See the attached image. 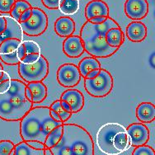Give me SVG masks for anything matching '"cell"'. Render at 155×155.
<instances>
[{"mask_svg": "<svg viewBox=\"0 0 155 155\" xmlns=\"http://www.w3.org/2000/svg\"><path fill=\"white\" fill-rule=\"evenodd\" d=\"M132 155H155L154 149L149 145H142V146L135 147Z\"/></svg>", "mask_w": 155, "mask_h": 155, "instance_id": "1f68e13d", "label": "cell"}, {"mask_svg": "<svg viewBox=\"0 0 155 155\" xmlns=\"http://www.w3.org/2000/svg\"><path fill=\"white\" fill-rule=\"evenodd\" d=\"M26 143L30 145L31 147H32L33 149H45V147L43 143H40V142H36V141H29V142H26Z\"/></svg>", "mask_w": 155, "mask_h": 155, "instance_id": "8d00e7d4", "label": "cell"}, {"mask_svg": "<svg viewBox=\"0 0 155 155\" xmlns=\"http://www.w3.org/2000/svg\"><path fill=\"white\" fill-rule=\"evenodd\" d=\"M17 0H0V12L10 13Z\"/></svg>", "mask_w": 155, "mask_h": 155, "instance_id": "d6a6232c", "label": "cell"}, {"mask_svg": "<svg viewBox=\"0 0 155 155\" xmlns=\"http://www.w3.org/2000/svg\"><path fill=\"white\" fill-rule=\"evenodd\" d=\"M27 84L18 79H11L9 89L0 94V119L6 121H18L26 116L33 103L26 97Z\"/></svg>", "mask_w": 155, "mask_h": 155, "instance_id": "277c9868", "label": "cell"}, {"mask_svg": "<svg viewBox=\"0 0 155 155\" xmlns=\"http://www.w3.org/2000/svg\"><path fill=\"white\" fill-rule=\"evenodd\" d=\"M20 121V135L22 141H36L43 144L50 133L63 124L53 119L49 107L31 108Z\"/></svg>", "mask_w": 155, "mask_h": 155, "instance_id": "6da1fadb", "label": "cell"}, {"mask_svg": "<svg viewBox=\"0 0 155 155\" xmlns=\"http://www.w3.org/2000/svg\"><path fill=\"white\" fill-rule=\"evenodd\" d=\"M119 24L110 17L101 24H95L87 21L80 31V38L84 50L94 58H109L119 51L110 47L106 41V34L110 28L119 27Z\"/></svg>", "mask_w": 155, "mask_h": 155, "instance_id": "3957f363", "label": "cell"}, {"mask_svg": "<svg viewBox=\"0 0 155 155\" xmlns=\"http://www.w3.org/2000/svg\"><path fill=\"white\" fill-rule=\"evenodd\" d=\"M43 5L47 8L48 9H54L59 8V5H60V0H41Z\"/></svg>", "mask_w": 155, "mask_h": 155, "instance_id": "836d02e7", "label": "cell"}, {"mask_svg": "<svg viewBox=\"0 0 155 155\" xmlns=\"http://www.w3.org/2000/svg\"><path fill=\"white\" fill-rule=\"evenodd\" d=\"M47 87L43 82L28 83L26 88V97L33 104H39L47 97Z\"/></svg>", "mask_w": 155, "mask_h": 155, "instance_id": "9a60e30c", "label": "cell"}, {"mask_svg": "<svg viewBox=\"0 0 155 155\" xmlns=\"http://www.w3.org/2000/svg\"><path fill=\"white\" fill-rule=\"evenodd\" d=\"M124 41L125 35L120 27L110 28L106 34V41L110 47L120 49L124 43Z\"/></svg>", "mask_w": 155, "mask_h": 155, "instance_id": "7402d4cb", "label": "cell"}, {"mask_svg": "<svg viewBox=\"0 0 155 155\" xmlns=\"http://www.w3.org/2000/svg\"><path fill=\"white\" fill-rule=\"evenodd\" d=\"M31 16V8L26 10V11L22 13V15L21 16V18L19 19V21H18V22H19V23H21V22L27 21V20L30 18Z\"/></svg>", "mask_w": 155, "mask_h": 155, "instance_id": "e575fe53", "label": "cell"}, {"mask_svg": "<svg viewBox=\"0 0 155 155\" xmlns=\"http://www.w3.org/2000/svg\"><path fill=\"white\" fill-rule=\"evenodd\" d=\"M81 78L78 65L72 63L64 64L57 70V81L64 87H74L79 84Z\"/></svg>", "mask_w": 155, "mask_h": 155, "instance_id": "9c48e42d", "label": "cell"}, {"mask_svg": "<svg viewBox=\"0 0 155 155\" xmlns=\"http://www.w3.org/2000/svg\"><path fill=\"white\" fill-rule=\"evenodd\" d=\"M41 56V47L34 41H22L18 47V58L20 63L32 64Z\"/></svg>", "mask_w": 155, "mask_h": 155, "instance_id": "8fae6325", "label": "cell"}, {"mask_svg": "<svg viewBox=\"0 0 155 155\" xmlns=\"http://www.w3.org/2000/svg\"><path fill=\"white\" fill-rule=\"evenodd\" d=\"M0 70H3V65H2V64L0 63Z\"/></svg>", "mask_w": 155, "mask_h": 155, "instance_id": "ee69618b", "label": "cell"}, {"mask_svg": "<svg viewBox=\"0 0 155 155\" xmlns=\"http://www.w3.org/2000/svg\"><path fill=\"white\" fill-rule=\"evenodd\" d=\"M59 9L65 15H74L79 9L78 0H60Z\"/></svg>", "mask_w": 155, "mask_h": 155, "instance_id": "4316f807", "label": "cell"}, {"mask_svg": "<svg viewBox=\"0 0 155 155\" xmlns=\"http://www.w3.org/2000/svg\"><path fill=\"white\" fill-rule=\"evenodd\" d=\"M84 14L87 21L96 18H108L109 7L102 0H92L85 7Z\"/></svg>", "mask_w": 155, "mask_h": 155, "instance_id": "2e32d148", "label": "cell"}, {"mask_svg": "<svg viewBox=\"0 0 155 155\" xmlns=\"http://www.w3.org/2000/svg\"><path fill=\"white\" fill-rule=\"evenodd\" d=\"M113 146L117 152L119 153L125 152L131 146L130 145V141L129 135L125 130L118 132L113 138Z\"/></svg>", "mask_w": 155, "mask_h": 155, "instance_id": "d4e9b609", "label": "cell"}, {"mask_svg": "<svg viewBox=\"0 0 155 155\" xmlns=\"http://www.w3.org/2000/svg\"><path fill=\"white\" fill-rule=\"evenodd\" d=\"M155 57V54L154 53H153L152 54V55H151V56H150V58H149V63H150V64H151V65H152V67L153 68H154L155 67V65H154V58Z\"/></svg>", "mask_w": 155, "mask_h": 155, "instance_id": "60d3db41", "label": "cell"}, {"mask_svg": "<svg viewBox=\"0 0 155 155\" xmlns=\"http://www.w3.org/2000/svg\"><path fill=\"white\" fill-rule=\"evenodd\" d=\"M15 145L11 140H3L0 141V155H14Z\"/></svg>", "mask_w": 155, "mask_h": 155, "instance_id": "f546056e", "label": "cell"}, {"mask_svg": "<svg viewBox=\"0 0 155 155\" xmlns=\"http://www.w3.org/2000/svg\"><path fill=\"white\" fill-rule=\"evenodd\" d=\"M94 141L86 129L77 124H63L60 141L51 149L53 155H94Z\"/></svg>", "mask_w": 155, "mask_h": 155, "instance_id": "7a4b0ae2", "label": "cell"}, {"mask_svg": "<svg viewBox=\"0 0 155 155\" xmlns=\"http://www.w3.org/2000/svg\"><path fill=\"white\" fill-rule=\"evenodd\" d=\"M7 28L5 31L0 35V45L1 43L8 39L16 38L22 41L23 32L21 30L20 23L18 21L14 20L10 16H6Z\"/></svg>", "mask_w": 155, "mask_h": 155, "instance_id": "ffe728a7", "label": "cell"}, {"mask_svg": "<svg viewBox=\"0 0 155 155\" xmlns=\"http://www.w3.org/2000/svg\"><path fill=\"white\" fill-rule=\"evenodd\" d=\"M114 79L110 72L107 69H100L98 75L94 78H84V88L93 97H106L112 91Z\"/></svg>", "mask_w": 155, "mask_h": 155, "instance_id": "5b68a950", "label": "cell"}, {"mask_svg": "<svg viewBox=\"0 0 155 155\" xmlns=\"http://www.w3.org/2000/svg\"><path fill=\"white\" fill-rule=\"evenodd\" d=\"M14 155H45L44 149H36L21 141L15 145Z\"/></svg>", "mask_w": 155, "mask_h": 155, "instance_id": "484cf974", "label": "cell"}, {"mask_svg": "<svg viewBox=\"0 0 155 155\" xmlns=\"http://www.w3.org/2000/svg\"><path fill=\"white\" fill-rule=\"evenodd\" d=\"M126 36L132 42H142L147 37V27L142 21H134L126 27Z\"/></svg>", "mask_w": 155, "mask_h": 155, "instance_id": "ac0fdd59", "label": "cell"}, {"mask_svg": "<svg viewBox=\"0 0 155 155\" xmlns=\"http://www.w3.org/2000/svg\"><path fill=\"white\" fill-rule=\"evenodd\" d=\"M137 119L143 124L153 122L155 120V106L152 102H141L136 107Z\"/></svg>", "mask_w": 155, "mask_h": 155, "instance_id": "44dd1931", "label": "cell"}, {"mask_svg": "<svg viewBox=\"0 0 155 155\" xmlns=\"http://www.w3.org/2000/svg\"><path fill=\"white\" fill-rule=\"evenodd\" d=\"M63 132V124L57 126L48 135L45 141V147L47 149H51L60 141Z\"/></svg>", "mask_w": 155, "mask_h": 155, "instance_id": "f1b7e54d", "label": "cell"}, {"mask_svg": "<svg viewBox=\"0 0 155 155\" xmlns=\"http://www.w3.org/2000/svg\"><path fill=\"white\" fill-rule=\"evenodd\" d=\"M74 21L69 17H60L54 22V31L60 37L67 38L75 31Z\"/></svg>", "mask_w": 155, "mask_h": 155, "instance_id": "d6986e66", "label": "cell"}, {"mask_svg": "<svg viewBox=\"0 0 155 155\" xmlns=\"http://www.w3.org/2000/svg\"><path fill=\"white\" fill-rule=\"evenodd\" d=\"M31 8H32V6L31 5L29 2H27L26 0H17L12 11L10 12V17L16 21H19V19L22 15V13Z\"/></svg>", "mask_w": 155, "mask_h": 155, "instance_id": "83f0119b", "label": "cell"}, {"mask_svg": "<svg viewBox=\"0 0 155 155\" xmlns=\"http://www.w3.org/2000/svg\"><path fill=\"white\" fill-rule=\"evenodd\" d=\"M99 72H100V69H96V70L91 71L87 75V77L85 78H94L98 75Z\"/></svg>", "mask_w": 155, "mask_h": 155, "instance_id": "f35d334b", "label": "cell"}, {"mask_svg": "<svg viewBox=\"0 0 155 155\" xmlns=\"http://www.w3.org/2000/svg\"><path fill=\"white\" fill-rule=\"evenodd\" d=\"M60 101H64L69 104L71 113H78L84 107V96L79 90L69 88L64 91L60 97Z\"/></svg>", "mask_w": 155, "mask_h": 155, "instance_id": "5bb4252c", "label": "cell"}, {"mask_svg": "<svg viewBox=\"0 0 155 155\" xmlns=\"http://www.w3.org/2000/svg\"><path fill=\"white\" fill-rule=\"evenodd\" d=\"M78 68L80 73L81 77L85 78L90 72L96 69H101V66L97 58L89 56L85 57L83 60H80V62L78 63Z\"/></svg>", "mask_w": 155, "mask_h": 155, "instance_id": "603a6c76", "label": "cell"}, {"mask_svg": "<svg viewBox=\"0 0 155 155\" xmlns=\"http://www.w3.org/2000/svg\"><path fill=\"white\" fill-rule=\"evenodd\" d=\"M124 10L129 18L134 21H140L148 15L149 3L147 0H126Z\"/></svg>", "mask_w": 155, "mask_h": 155, "instance_id": "4fadbf2b", "label": "cell"}, {"mask_svg": "<svg viewBox=\"0 0 155 155\" xmlns=\"http://www.w3.org/2000/svg\"><path fill=\"white\" fill-rule=\"evenodd\" d=\"M44 152H45V155H53L52 152L51 151V149H47V148H45L44 149Z\"/></svg>", "mask_w": 155, "mask_h": 155, "instance_id": "b9f144b4", "label": "cell"}, {"mask_svg": "<svg viewBox=\"0 0 155 155\" xmlns=\"http://www.w3.org/2000/svg\"><path fill=\"white\" fill-rule=\"evenodd\" d=\"M51 109V116L53 117V119L55 120L56 121L61 122L63 124L69 120L72 116V113L66 111L61 106L60 100H56L52 102L51 107H49Z\"/></svg>", "mask_w": 155, "mask_h": 155, "instance_id": "cb8c5ba5", "label": "cell"}, {"mask_svg": "<svg viewBox=\"0 0 155 155\" xmlns=\"http://www.w3.org/2000/svg\"><path fill=\"white\" fill-rule=\"evenodd\" d=\"M3 73H4V70H0V78L3 77Z\"/></svg>", "mask_w": 155, "mask_h": 155, "instance_id": "7bdbcfd3", "label": "cell"}, {"mask_svg": "<svg viewBox=\"0 0 155 155\" xmlns=\"http://www.w3.org/2000/svg\"><path fill=\"white\" fill-rule=\"evenodd\" d=\"M107 18H93V19H91L90 21L91 22H93V23L95 24H101L102 22H104L106 20H107Z\"/></svg>", "mask_w": 155, "mask_h": 155, "instance_id": "74e56055", "label": "cell"}, {"mask_svg": "<svg viewBox=\"0 0 155 155\" xmlns=\"http://www.w3.org/2000/svg\"><path fill=\"white\" fill-rule=\"evenodd\" d=\"M60 103H61V106H62V107L66 110V111H68V112H70L71 113V110H70V107H69V104L65 102L64 101H60Z\"/></svg>", "mask_w": 155, "mask_h": 155, "instance_id": "ab89813d", "label": "cell"}, {"mask_svg": "<svg viewBox=\"0 0 155 155\" xmlns=\"http://www.w3.org/2000/svg\"><path fill=\"white\" fill-rule=\"evenodd\" d=\"M11 78L7 72L4 71L3 77L0 78V94L5 93L11 85Z\"/></svg>", "mask_w": 155, "mask_h": 155, "instance_id": "4dcf8cb0", "label": "cell"}, {"mask_svg": "<svg viewBox=\"0 0 155 155\" xmlns=\"http://www.w3.org/2000/svg\"><path fill=\"white\" fill-rule=\"evenodd\" d=\"M63 51L69 58H78L83 55L85 50L80 36L72 35L65 38L63 42Z\"/></svg>", "mask_w": 155, "mask_h": 155, "instance_id": "e0dca14e", "label": "cell"}, {"mask_svg": "<svg viewBox=\"0 0 155 155\" xmlns=\"http://www.w3.org/2000/svg\"><path fill=\"white\" fill-rule=\"evenodd\" d=\"M125 130L130 138L131 146H142L149 142L150 135L149 130L143 123H133Z\"/></svg>", "mask_w": 155, "mask_h": 155, "instance_id": "7c38bea8", "label": "cell"}, {"mask_svg": "<svg viewBox=\"0 0 155 155\" xmlns=\"http://www.w3.org/2000/svg\"><path fill=\"white\" fill-rule=\"evenodd\" d=\"M24 34L28 36H39L45 32L48 27V17L42 9L32 7L31 16L25 22L20 23Z\"/></svg>", "mask_w": 155, "mask_h": 155, "instance_id": "ba28073f", "label": "cell"}, {"mask_svg": "<svg viewBox=\"0 0 155 155\" xmlns=\"http://www.w3.org/2000/svg\"><path fill=\"white\" fill-rule=\"evenodd\" d=\"M123 130H125V128L120 123H106L101 125L96 135V143L99 150L107 155L120 154L113 146V138L118 132Z\"/></svg>", "mask_w": 155, "mask_h": 155, "instance_id": "8992f818", "label": "cell"}, {"mask_svg": "<svg viewBox=\"0 0 155 155\" xmlns=\"http://www.w3.org/2000/svg\"><path fill=\"white\" fill-rule=\"evenodd\" d=\"M50 72L49 62L45 56H41L39 60L32 64H18V74L23 81L28 83L43 82L47 78Z\"/></svg>", "mask_w": 155, "mask_h": 155, "instance_id": "52a82bcc", "label": "cell"}, {"mask_svg": "<svg viewBox=\"0 0 155 155\" xmlns=\"http://www.w3.org/2000/svg\"><path fill=\"white\" fill-rule=\"evenodd\" d=\"M22 41L16 38L8 39L0 45V59L5 64L17 65L20 64L18 47Z\"/></svg>", "mask_w": 155, "mask_h": 155, "instance_id": "30bf717a", "label": "cell"}, {"mask_svg": "<svg viewBox=\"0 0 155 155\" xmlns=\"http://www.w3.org/2000/svg\"><path fill=\"white\" fill-rule=\"evenodd\" d=\"M7 28L6 16L0 15V35L5 31Z\"/></svg>", "mask_w": 155, "mask_h": 155, "instance_id": "d590c367", "label": "cell"}]
</instances>
